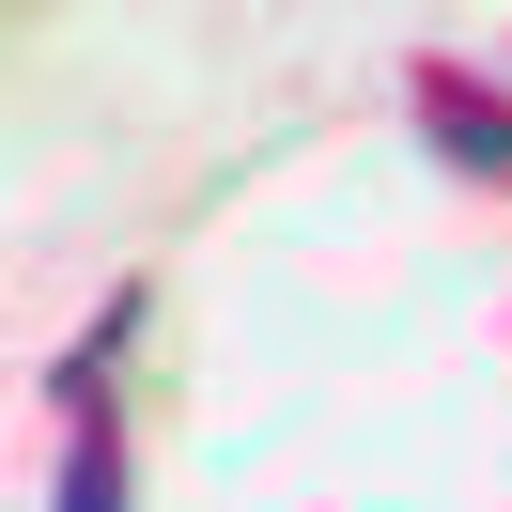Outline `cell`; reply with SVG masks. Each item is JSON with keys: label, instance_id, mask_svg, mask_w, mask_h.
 <instances>
[{"label": "cell", "instance_id": "cell-1", "mask_svg": "<svg viewBox=\"0 0 512 512\" xmlns=\"http://www.w3.org/2000/svg\"><path fill=\"white\" fill-rule=\"evenodd\" d=\"M125 342H140V295H109V311L78 326V357L47 373V419H63L47 512H125Z\"/></svg>", "mask_w": 512, "mask_h": 512}, {"label": "cell", "instance_id": "cell-2", "mask_svg": "<svg viewBox=\"0 0 512 512\" xmlns=\"http://www.w3.org/2000/svg\"><path fill=\"white\" fill-rule=\"evenodd\" d=\"M404 109H419V140H435L466 187H512V78H481L466 47H419V63H404Z\"/></svg>", "mask_w": 512, "mask_h": 512}]
</instances>
